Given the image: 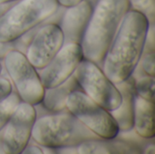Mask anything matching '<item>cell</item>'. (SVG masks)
Masks as SVG:
<instances>
[{"label":"cell","instance_id":"cell-2","mask_svg":"<svg viewBox=\"0 0 155 154\" xmlns=\"http://www.w3.org/2000/svg\"><path fill=\"white\" fill-rule=\"evenodd\" d=\"M129 9L128 0L96 1L81 43L84 59L101 66L121 22Z\"/></svg>","mask_w":155,"mask_h":154},{"label":"cell","instance_id":"cell-25","mask_svg":"<svg viewBox=\"0 0 155 154\" xmlns=\"http://www.w3.org/2000/svg\"><path fill=\"white\" fill-rule=\"evenodd\" d=\"M146 154H154L155 153V147L153 143H148L146 145V148H143V152Z\"/></svg>","mask_w":155,"mask_h":154},{"label":"cell","instance_id":"cell-10","mask_svg":"<svg viewBox=\"0 0 155 154\" xmlns=\"http://www.w3.org/2000/svg\"><path fill=\"white\" fill-rule=\"evenodd\" d=\"M84 60L81 44L75 43L64 44L51 62L40 70V79L43 86L53 88L72 76L80 63Z\"/></svg>","mask_w":155,"mask_h":154},{"label":"cell","instance_id":"cell-13","mask_svg":"<svg viewBox=\"0 0 155 154\" xmlns=\"http://www.w3.org/2000/svg\"><path fill=\"white\" fill-rule=\"evenodd\" d=\"M143 151L139 144L117 137L90 140L77 146L79 154H141Z\"/></svg>","mask_w":155,"mask_h":154},{"label":"cell","instance_id":"cell-27","mask_svg":"<svg viewBox=\"0 0 155 154\" xmlns=\"http://www.w3.org/2000/svg\"><path fill=\"white\" fill-rule=\"evenodd\" d=\"M1 73H2V65L0 64V75H1Z\"/></svg>","mask_w":155,"mask_h":154},{"label":"cell","instance_id":"cell-23","mask_svg":"<svg viewBox=\"0 0 155 154\" xmlns=\"http://www.w3.org/2000/svg\"><path fill=\"white\" fill-rule=\"evenodd\" d=\"M58 151L56 152L58 153H78L77 152V146H70V147H64V148H60V149H57Z\"/></svg>","mask_w":155,"mask_h":154},{"label":"cell","instance_id":"cell-9","mask_svg":"<svg viewBox=\"0 0 155 154\" xmlns=\"http://www.w3.org/2000/svg\"><path fill=\"white\" fill-rule=\"evenodd\" d=\"M64 44V34L57 24L45 23L35 34L25 51L33 66L40 71L45 68Z\"/></svg>","mask_w":155,"mask_h":154},{"label":"cell","instance_id":"cell-6","mask_svg":"<svg viewBox=\"0 0 155 154\" xmlns=\"http://www.w3.org/2000/svg\"><path fill=\"white\" fill-rule=\"evenodd\" d=\"M3 59L5 68L20 100L34 106L39 104L44 97L45 87L37 70L28 61L25 54L12 49Z\"/></svg>","mask_w":155,"mask_h":154},{"label":"cell","instance_id":"cell-15","mask_svg":"<svg viewBox=\"0 0 155 154\" xmlns=\"http://www.w3.org/2000/svg\"><path fill=\"white\" fill-rule=\"evenodd\" d=\"M75 90H81V88L74 74H73L63 84L53 88H45L43 100L40 103L51 113L66 111L67 98Z\"/></svg>","mask_w":155,"mask_h":154},{"label":"cell","instance_id":"cell-14","mask_svg":"<svg viewBox=\"0 0 155 154\" xmlns=\"http://www.w3.org/2000/svg\"><path fill=\"white\" fill-rule=\"evenodd\" d=\"M154 102L135 94L134 130L144 139L153 140L154 138Z\"/></svg>","mask_w":155,"mask_h":154},{"label":"cell","instance_id":"cell-19","mask_svg":"<svg viewBox=\"0 0 155 154\" xmlns=\"http://www.w3.org/2000/svg\"><path fill=\"white\" fill-rule=\"evenodd\" d=\"M13 91V84L8 78L0 75V102L5 99Z\"/></svg>","mask_w":155,"mask_h":154},{"label":"cell","instance_id":"cell-12","mask_svg":"<svg viewBox=\"0 0 155 154\" xmlns=\"http://www.w3.org/2000/svg\"><path fill=\"white\" fill-rule=\"evenodd\" d=\"M134 78L130 76L126 80L115 84L121 93L122 102L118 108L111 111V114L118 124L120 132L129 131L134 128Z\"/></svg>","mask_w":155,"mask_h":154},{"label":"cell","instance_id":"cell-21","mask_svg":"<svg viewBox=\"0 0 155 154\" xmlns=\"http://www.w3.org/2000/svg\"><path fill=\"white\" fill-rule=\"evenodd\" d=\"M12 49H15V45L14 41L8 42V43L0 42V59H3L5 57V55L6 54V53Z\"/></svg>","mask_w":155,"mask_h":154},{"label":"cell","instance_id":"cell-7","mask_svg":"<svg viewBox=\"0 0 155 154\" xmlns=\"http://www.w3.org/2000/svg\"><path fill=\"white\" fill-rule=\"evenodd\" d=\"M74 74L81 90L96 103L109 112L119 107L121 93L97 64L84 59Z\"/></svg>","mask_w":155,"mask_h":154},{"label":"cell","instance_id":"cell-3","mask_svg":"<svg viewBox=\"0 0 155 154\" xmlns=\"http://www.w3.org/2000/svg\"><path fill=\"white\" fill-rule=\"evenodd\" d=\"M31 138L40 146L54 150L100 139L68 110L37 117Z\"/></svg>","mask_w":155,"mask_h":154},{"label":"cell","instance_id":"cell-16","mask_svg":"<svg viewBox=\"0 0 155 154\" xmlns=\"http://www.w3.org/2000/svg\"><path fill=\"white\" fill-rule=\"evenodd\" d=\"M20 102L21 100L15 91H12L5 99L0 102V131L6 124Z\"/></svg>","mask_w":155,"mask_h":154},{"label":"cell","instance_id":"cell-11","mask_svg":"<svg viewBox=\"0 0 155 154\" xmlns=\"http://www.w3.org/2000/svg\"><path fill=\"white\" fill-rule=\"evenodd\" d=\"M93 8V5L88 0H83L75 5L64 8L58 25L64 34V44H81Z\"/></svg>","mask_w":155,"mask_h":154},{"label":"cell","instance_id":"cell-1","mask_svg":"<svg viewBox=\"0 0 155 154\" xmlns=\"http://www.w3.org/2000/svg\"><path fill=\"white\" fill-rule=\"evenodd\" d=\"M150 24L140 12L129 9L105 54L102 70L114 83L132 76L143 51Z\"/></svg>","mask_w":155,"mask_h":154},{"label":"cell","instance_id":"cell-18","mask_svg":"<svg viewBox=\"0 0 155 154\" xmlns=\"http://www.w3.org/2000/svg\"><path fill=\"white\" fill-rule=\"evenodd\" d=\"M130 8L142 13L149 21L150 25H154L155 0H128Z\"/></svg>","mask_w":155,"mask_h":154},{"label":"cell","instance_id":"cell-17","mask_svg":"<svg viewBox=\"0 0 155 154\" xmlns=\"http://www.w3.org/2000/svg\"><path fill=\"white\" fill-rule=\"evenodd\" d=\"M134 81L136 94L146 100L154 102V77L143 76Z\"/></svg>","mask_w":155,"mask_h":154},{"label":"cell","instance_id":"cell-22","mask_svg":"<svg viewBox=\"0 0 155 154\" xmlns=\"http://www.w3.org/2000/svg\"><path fill=\"white\" fill-rule=\"evenodd\" d=\"M56 1H57L59 6L67 8V7H70V6H73V5L79 4L83 0H56Z\"/></svg>","mask_w":155,"mask_h":154},{"label":"cell","instance_id":"cell-8","mask_svg":"<svg viewBox=\"0 0 155 154\" xmlns=\"http://www.w3.org/2000/svg\"><path fill=\"white\" fill-rule=\"evenodd\" d=\"M36 118L35 106L21 101L0 131V154L21 153L30 142Z\"/></svg>","mask_w":155,"mask_h":154},{"label":"cell","instance_id":"cell-5","mask_svg":"<svg viewBox=\"0 0 155 154\" xmlns=\"http://www.w3.org/2000/svg\"><path fill=\"white\" fill-rule=\"evenodd\" d=\"M66 109L101 139H114L120 130L111 113L88 97L82 90L72 92Z\"/></svg>","mask_w":155,"mask_h":154},{"label":"cell","instance_id":"cell-26","mask_svg":"<svg viewBox=\"0 0 155 154\" xmlns=\"http://www.w3.org/2000/svg\"><path fill=\"white\" fill-rule=\"evenodd\" d=\"M14 1H17V0H0V4L8 3V2H14Z\"/></svg>","mask_w":155,"mask_h":154},{"label":"cell","instance_id":"cell-24","mask_svg":"<svg viewBox=\"0 0 155 154\" xmlns=\"http://www.w3.org/2000/svg\"><path fill=\"white\" fill-rule=\"evenodd\" d=\"M18 1V0H17ZM16 1L14 2H8V3H4V4H0V18L5 15V13L15 3Z\"/></svg>","mask_w":155,"mask_h":154},{"label":"cell","instance_id":"cell-20","mask_svg":"<svg viewBox=\"0 0 155 154\" xmlns=\"http://www.w3.org/2000/svg\"><path fill=\"white\" fill-rule=\"evenodd\" d=\"M21 153L25 154H43V150L42 147L37 144L36 143H27V145L25 147V149L23 150V152Z\"/></svg>","mask_w":155,"mask_h":154},{"label":"cell","instance_id":"cell-4","mask_svg":"<svg viewBox=\"0 0 155 154\" xmlns=\"http://www.w3.org/2000/svg\"><path fill=\"white\" fill-rule=\"evenodd\" d=\"M56 0H18L0 18V42H13L46 23L58 10Z\"/></svg>","mask_w":155,"mask_h":154}]
</instances>
